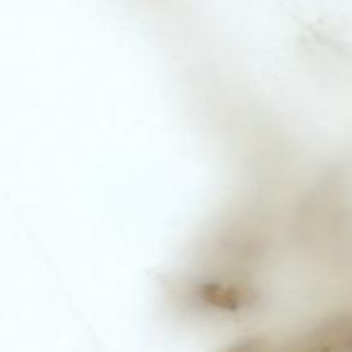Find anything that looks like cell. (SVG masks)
I'll use <instances>...</instances> for the list:
<instances>
[{
  "mask_svg": "<svg viewBox=\"0 0 352 352\" xmlns=\"http://www.w3.org/2000/svg\"><path fill=\"white\" fill-rule=\"evenodd\" d=\"M305 349L346 351L352 349V315L329 320L311 330L306 337Z\"/></svg>",
  "mask_w": 352,
  "mask_h": 352,
  "instance_id": "6da1fadb",
  "label": "cell"
}]
</instances>
